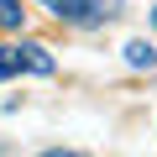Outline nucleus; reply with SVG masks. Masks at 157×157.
Listing matches in <instances>:
<instances>
[{"label":"nucleus","mask_w":157,"mask_h":157,"mask_svg":"<svg viewBox=\"0 0 157 157\" xmlns=\"http://www.w3.org/2000/svg\"><path fill=\"white\" fill-rule=\"evenodd\" d=\"M6 58H11V68H32V73H52L58 63H52V52L42 47V42H21V47H6Z\"/></svg>","instance_id":"obj_1"},{"label":"nucleus","mask_w":157,"mask_h":157,"mask_svg":"<svg viewBox=\"0 0 157 157\" xmlns=\"http://www.w3.org/2000/svg\"><path fill=\"white\" fill-rule=\"evenodd\" d=\"M126 68H157V47L152 42H126Z\"/></svg>","instance_id":"obj_2"},{"label":"nucleus","mask_w":157,"mask_h":157,"mask_svg":"<svg viewBox=\"0 0 157 157\" xmlns=\"http://www.w3.org/2000/svg\"><path fill=\"white\" fill-rule=\"evenodd\" d=\"M21 0H0V26H21Z\"/></svg>","instance_id":"obj_3"},{"label":"nucleus","mask_w":157,"mask_h":157,"mask_svg":"<svg viewBox=\"0 0 157 157\" xmlns=\"http://www.w3.org/2000/svg\"><path fill=\"white\" fill-rule=\"evenodd\" d=\"M6 73H16V68H11V58H6V47H0V78H6Z\"/></svg>","instance_id":"obj_4"},{"label":"nucleus","mask_w":157,"mask_h":157,"mask_svg":"<svg viewBox=\"0 0 157 157\" xmlns=\"http://www.w3.org/2000/svg\"><path fill=\"white\" fill-rule=\"evenodd\" d=\"M42 157H78V152H42Z\"/></svg>","instance_id":"obj_5"},{"label":"nucleus","mask_w":157,"mask_h":157,"mask_svg":"<svg viewBox=\"0 0 157 157\" xmlns=\"http://www.w3.org/2000/svg\"><path fill=\"white\" fill-rule=\"evenodd\" d=\"M152 26H157V6H152Z\"/></svg>","instance_id":"obj_6"}]
</instances>
